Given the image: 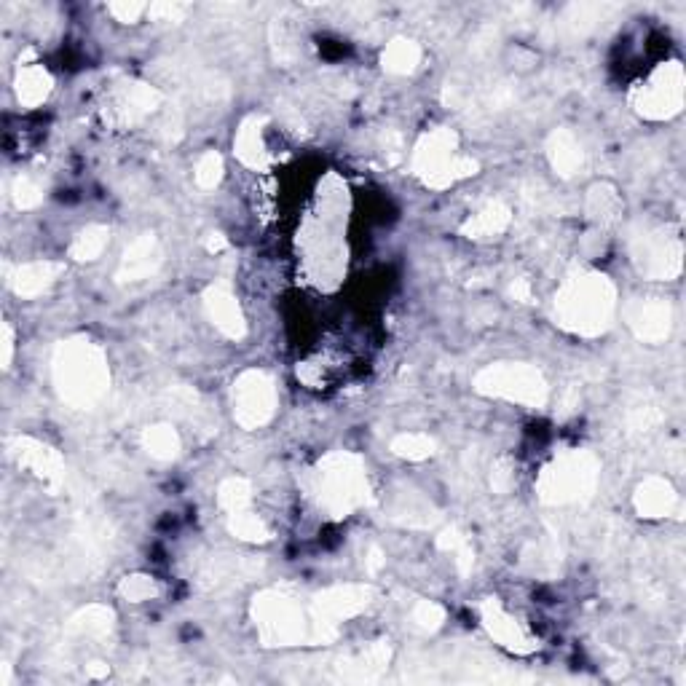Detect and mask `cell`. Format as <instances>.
Listing matches in <instances>:
<instances>
[{"label":"cell","instance_id":"obj_1","mask_svg":"<svg viewBox=\"0 0 686 686\" xmlns=\"http://www.w3.org/2000/svg\"><path fill=\"white\" fill-rule=\"evenodd\" d=\"M561 325L593 335L609 325L614 311V287L603 277H577L563 285L555 301Z\"/></svg>","mask_w":686,"mask_h":686},{"label":"cell","instance_id":"obj_2","mask_svg":"<svg viewBox=\"0 0 686 686\" xmlns=\"http://www.w3.org/2000/svg\"><path fill=\"white\" fill-rule=\"evenodd\" d=\"M57 384L67 400L92 405L108 386V365L92 343H70L57 357Z\"/></svg>","mask_w":686,"mask_h":686},{"label":"cell","instance_id":"obj_3","mask_svg":"<svg viewBox=\"0 0 686 686\" xmlns=\"http://www.w3.org/2000/svg\"><path fill=\"white\" fill-rule=\"evenodd\" d=\"M365 494V472L360 459L349 453H335L319 464L317 472V496L325 504V510L333 515L354 510Z\"/></svg>","mask_w":686,"mask_h":686},{"label":"cell","instance_id":"obj_4","mask_svg":"<svg viewBox=\"0 0 686 686\" xmlns=\"http://www.w3.org/2000/svg\"><path fill=\"white\" fill-rule=\"evenodd\" d=\"M475 164L456 156V137L451 132H432L416 151V172L429 185H448L459 177H467Z\"/></svg>","mask_w":686,"mask_h":686},{"label":"cell","instance_id":"obj_5","mask_svg":"<svg viewBox=\"0 0 686 686\" xmlns=\"http://www.w3.org/2000/svg\"><path fill=\"white\" fill-rule=\"evenodd\" d=\"M595 480H598L595 461L585 453H574L544 472L542 494L547 502H577L579 496H587L593 491Z\"/></svg>","mask_w":686,"mask_h":686},{"label":"cell","instance_id":"obj_6","mask_svg":"<svg viewBox=\"0 0 686 686\" xmlns=\"http://www.w3.org/2000/svg\"><path fill=\"white\" fill-rule=\"evenodd\" d=\"M477 386L496 397H507V400L528 402V405H539L544 400V381L534 368L526 365H494L480 373Z\"/></svg>","mask_w":686,"mask_h":686},{"label":"cell","instance_id":"obj_7","mask_svg":"<svg viewBox=\"0 0 686 686\" xmlns=\"http://www.w3.org/2000/svg\"><path fill=\"white\" fill-rule=\"evenodd\" d=\"M277 408V389L274 381L258 370L244 373L234 386V413L236 421L247 429L263 427Z\"/></svg>","mask_w":686,"mask_h":686},{"label":"cell","instance_id":"obj_8","mask_svg":"<svg viewBox=\"0 0 686 686\" xmlns=\"http://www.w3.org/2000/svg\"><path fill=\"white\" fill-rule=\"evenodd\" d=\"M681 102H684V70L673 62L652 76L641 92L638 105L649 118H668L681 110Z\"/></svg>","mask_w":686,"mask_h":686},{"label":"cell","instance_id":"obj_9","mask_svg":"<svg viewBox=\"0 0 686 686\" xmlns=\"http://www.w3.org/2000/svg\"><path fill=\"white\" fill-rule=\"evenodd\" d=\"M636 258L641 263V271H646L649 277H673L681 271V244L662 236L660 231L646 234L638 239Z\"/></svg>","mask_w":686,"mask_h":686},{"label":"cell","instance_id":"obj_10","mask_svg":"<svg viewBox=\"0 0 686 686\" xmlns=\"http://www.w3.org/2000/svg\"><path fill=\"white\" fill-rule=\"evenodd\" d=\"M628 322L636 330L638 338L657 343L662 338H668L673 314H670L668 303L660 301V298H646V301H638L630 306Z\"/></svg>","mask_w":686,"mask_h":686},{"label":"cell","instance_id":"obj_11","mask_svg":"<svg viewBox=\"0 0 686 686\" xmlns=\"http://www.w3.org/2000/svg\"><path fill=\"white\" fill-rule=\"evenodd\" d=\"M486 628L491 630V636L502 646L512 649V652H531L534 649V638L528 636V630L523 622H518L515 614L499 606V603H488L483 611Z\"/></svg>","mask_w":686,"mask_h":686},{"label":"cell","instance_id":"obj_12","mask_svg":"<svg viewBox=\"0 0 686 686\" xmlns=\"http://www.w3.org/2000/svg\"><path fill=\"white\" fill-rule=\"evenodd\" d=\"M204 306H207V314L215 325L223 330L231 338H239L244 333V319L242 311L236 306L234 295L223 290V287H212L207 298H204Z\"/></svg>","mask_w":686,"mask_h":686},{"label":"cell","instance_id":"obj_13","mask_svg":"<svg viewBox=\"0 0 686 686\" xmlns=\"http://www.w3.org/2000/svg\"><path fill=\"white\" fill-rule=\"evenodd\" d=\"M636 507L646 518H662V515H670V510L676 507V494H673L668 480L652 477L638 488Z\"/></svg>","mask_w":686,"mask_h":686},{"label":"cell","instance_id":"obj_14","mask_svg":"<svg viewBox=\"0 0 686 686\" xmlns=\"http://www.w3.org/2000/svg\"><path fill=\"white\" fill-rule=\"evenodd\" d=\"M159 263V250H156V242L151 236L145 239H137V242L126 250L124 260H121V277L124 279H143L151 274L153 268Z\"/></svg>","mask_w":686,"mask_h":686},{"label":"cell","instance_id":"obj_15","mask_svg":"<svg viewBox=\"0 0 686 686\" xmlns=\"http://www.w3.org/2000/svg\"><path fill=\"white\" fill-rule=\"evenodd\" d=\"M17 92H19V100L25 102L27 108L41 105V102L46 100V94L51 92L49 73L38 65L22 67L17 78Z\"/></svg>","mask_w":686,"mask_h":686},{"label":"cell","instance_id":"obj_16","mask_svg":"<svg viewBox=\"0 0 686 686\" xmlns=\"http://www.w3.org/2000/svg\"><path fill=\"white\" fill-rule=\"evenodd\" d=\"M550 156H553L555 169L561 175H574L582 167L585 161V153H582V145L577 143V137L569 132H561L553 137V145H550Z\"/></svg>","mask_w":686,"mask_h":686},{"label":"cell","instance_id":"obj_17","mask_svg":"<svg viewBox=\"0 0 686 686\" xmlns=\"http://www.w3.org/2000/svg\"><path fill=\"white\" fill-rule=\"evenodd\" d=\"M507 226H510V210L496 201V204H488L483 212H477L475 218L469 220L464 231H467L469 236H475V239H486V236L502 234Z\"/></svg>","mask_w":686,"mask_h":686},{"label":"cell","instance_id":"obj_18","mask_svg":"<svg viewBox=\"0 0 686 686\" xmlns=\"http://www.w3.org/2000/svg\"><path fill=\"white\" fill-rule=\"evenodd\" d=\"M57 271L59 266H51V263H30V266L19 268L17 279H11V282L19 295H38L54 282Z\"/></svg>","mask_w":686,"mask_h":686},{"label":"cell","instance_id":"obj_19","mask_svg":"<svg viewBox=\"0 0 686 686\" xmlns=\"http://www.w3.org/2000/svg\"><path fill=\"white\" fill-rule=\"evenodd\" d=\"M419 46L410 41H392L389 43V49L384 51V67L389 70V73H397V76H402V73H410L413 67L419 65Z\"/></svg>","mask_w":686,"mask_h":686},{"label":"cell","instance_id":"obj_20","mask_svg":"<svg viewBox=\"0 0 686 686\" xmlns=\"http://www.w3.org/2000/svg\"><path fill=\"white\" fill-rule=\"evenodd\" d=\"M108 228H86L84 234L76 236V242H73V247H70V255L78 260H94L100 258L102 250L108 247Z\"/></svg>","mask_w":686,"mask_h":686},{"label":"cell","instance_id":"obj_21","mask_svg":"<svg viewBox=\"0 0 686 686\" xmlns=\"http://www.w3.org/2000/svg\"><path fill=\"white\" fill-rule=\"evenodd\" d=\"M145 448H148V453L151 456H156V459H172V456H177V451H180V437H177V432L172 427H153L145 432Z\"/></svg>","mask_w":686,"mask_h":686},{"label":"cell","instance_id":"obj_22","mask_svg":"<svg viewBox=\"0 0 686 686\" xmlns=\"http://www.w3.org/2000/svg\"><path fill=\"white\" fill-rule=\"evenodd\" d=\"M392 448H394V453H400V456H405V459L421 461V459H427V456H432L435 443H432L427 435H402L394 440Z\"/></svg>","mask_w":686,"mask_h":686},{"label":"cell","instance_id":"obj_23","mask_svg":"<svg viewBox=\"0 0 686 686\" xmlns=\"http://www.w3.org/2000/svg\"><path fill=\"white\" fill-rule=\"evenodd\" d=\"M196 183L201 185V188H215V185L220 183V177H223V159H220L218 153H207V156H201V161L196 164Z\"/></svg>","mask_w":686,"mask_h":686},{"label":"cell","instance_id":"obj_24","mask_svg":"<svg viewBox=\"0 0 686 686\" xmlns=\"http://www.w3.org/2000/svg\"><path fill=\"white\" fill-rule=\"evenodd\" d=\"M121 593H124L129 601H148L151 595H156V585H153V579L148 577H132L121 585Z\"/></svg>","mask_w":686,"mask_h":686},{"label":"cell","instance_id":"obj_25","mask_svg":"<svg viewBox=\"0 0 686 686\" xmlns=\"http://www.w3.org/2000/svg\"><path fill=\"white\" fill-rule=\"evenodd\" d=\"M113 14H124V22H129V19L140 17L145 11V6H113Z\"/></svg>","mask_w":686,"mask_h":686}]
</instances>
